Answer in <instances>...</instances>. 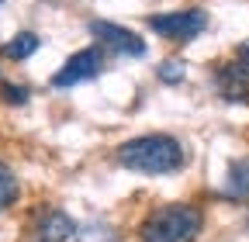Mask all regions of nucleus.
I'll list each match as a JSON object with an SVG mask.
<instances>
[{"instance_id":"5","label":"nucleus","mask_w":249,"mask_h":242,"mask_svg":"<svg viewBox=\"0 0 249 242\" xmlns=\"http://www.w3.org/2000/svg\"><path fill=\"white\" fill-rule=\"evenodd\" d=\"M90 32H93V38H97L107 52H114V55H145V38L142 35H135V32H128L124 24H114V21H90Z\"/></svg>"},{"instance_id":"4","label":"nucleus","mask_w":249,"mask_h":242,"mask_svg":"<svg viewBox=\"0 0 249 242\" xmlns=\"http://www.w3.org/2000/svg\"><path fill=\"white\" fill-rule=\"evenodd\" d=\"M101 69H104V52L101 49H80V52H73L66 59V66L52 76V86L55 90H70V86H76L83 80H93Z\"/></svg>"},{"instance_id":"11","label":"nucleus","mask_w":249,"mask_h":242,"mask_svg":"<svg viewBox=\"0 0 249 242\" xmlns=\"http://www.w3.org/2000/svg\"><path fill=\"white\" fill-rule=\"evenodd\" d=\"M156 76H160L163 83H170V86H177V83H183V76H187V66L180 63V59H166V63L156 69Z\"/></svg>"},{"instance_id":"12","label":"nucleus","mask_w":249,"mask_h":242,"mask_svg":"<svg viewBox=\"0 0 249 242\" xmlns=\"http://www.w3.org/2000/svg\"><path fill=\"white\" fill-rule=\"evenodd\" d=\"M4 97H7L11 104H24V101H28V90L18 86V83H4Z\"/></svg>"},{"instance_id":"6","label":"nucleus","mask_w":249,"mask_h":242,"mask_svg":"<svg viewBox=\"0 0 249 242\" xmlns=\"http://www.w3.org/2000/svg\"><path fill=\"white\" fill-rule=\"evenodd\" d=\"M214 90L218 97H225L232 104H249V63H229L214 73Z\"/></svg>"},{"instance_id":"7","label":"nucleus","mask_w":249,"mask_h":242,"mask_svg":"<svg viewBox=\"0 0 249 242\" xmlns=\"http://www.w3.org/2000/svg\"><path fill=\"white\" fill-rule=\"evenodd\" d=\"M76 235H80L76 222L66 215V211H59V207L42 211L38 222H35V239L38 242H73Z\"/></svg>"},{"instance_id":"10","label":"nucleus","mask_w":249,"mask_h":242,"mask_svg":"<svg viewBox=\"0 0 249 242\" xmlns=\"http://www.w3.org/2000/svg\"><path fill=\"white\" fill-rule=\"evenodd\" d=\"M21 194V184H18V176L11 173L7 163H0V211H7Z\"/></svg>"},{"instance_id":"8","label":"nucleus","mask_w":249,"mask_h":242,"mask_svg":"<svg viewBox=\"0 0 249 242\" xmlns=\"http://www.w3.org/2000/svg\"><path fill=\"white\" fill-rule=\"evenodd\" d=\"M38 35L35 32H21V35H14L4 49H0V52H4V59H14V63H21V59H28V55H35L38 52Z\"/></svg>"},{"instance_id":"1","label":"nucleus","mask_w":249,"mask_h":242,"mask_svg":"<svg viewBox=\"0 0 249 242\" xmlns=\"http://www.w3.org/2000/svg\"><path fill=\"white\" fill-rule=\"evenodd\" d=\"M183 145L173 135H139L118 145V163L132 173L145 176H166L183 166Z\"/></svg>"},{"instance_id":"13","label":"nucleus","mask_w":249,"mask_h":242,"mask_svg":"<svg viewBox=\"0 0 249 242\" xmlns=\"http://www.w3.org/2000/svg\"><path fill=\"white\" fill-rule=\"evenodd\" d=\"M239 63H249V38L239 45Z\"/></svg>"},{"instance_id":"2","label":"nucleus","mask_w":249,"mask_h":242,"mask_svg":"<svg viewBox=\"0 0 249 242\" xmlns=\"http://www.w3.org/2000/svg\"><path fill=\"white\" fill-rule=\"evenodd\" d=\"M204 215L197 204H163L142 222V242H197Z\"/></svg>"},{"instance_id":"3","label":"nucleus","mask_w":249,"mask_h":242,"mask_svg":"<svg viewBox=\"0 0 249 242\" xmlns=\"http://www.w3.org/2000/svg\"><path fill=\"white\" fill-rule=\"evenodd\" d=\"M149 28L156 35H163L170 42H191L208 28V14L191 7V11H170V14H152Z\"/></svg>"},{"instance_id":"14","label":"nucleus","mask_w":249,"mask_h":242,"mask_svg":"<svg viewBox=\"0 0 249 242\" xmlns=\"http://www.w3.org/2000/svg\"><path fill=\"white\" fill-rule=\"evenodd\" d=\"M0 4H4V0H0Z\"/></svg>"},{"instance_id":"9","label":"nucleus","mask_w":249,"mask_h":242,"mask_svg":"<svg viewBox=\"0 0 249 242\" xmlns=\"http://www.w3.org/2000/svg\"><path fill=\"white\" fill-rule=\"evenodd\" d=\"M225 194L235 197V201H246V197H249V159L232 163L229 180H225Z\"/></svg>"}]
</instances>
